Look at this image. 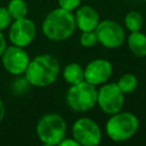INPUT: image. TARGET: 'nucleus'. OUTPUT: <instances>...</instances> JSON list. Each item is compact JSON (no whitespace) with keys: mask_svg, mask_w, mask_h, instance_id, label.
<instances>
[{"mask_svg":"<svg viewBox=\"0 0 146 146\" xmlns=\"http://www.w3.org/2000/svg\"><path fill=\"white\" fill-rule=\"evenodd\" d=\"M0 59L3 68L14 76L24 75L27 68V65L31 60L25 48L18 47L15 44L7 46Z\"/></svg>","mask_w":146,"mask_h":146,"instance_id":"nucleus-9","label":"nucleus"},{"mask_svg":"<svg viewBox=\"0 0 146 146\" xmlns=\"http://www.w3.org/2000/svg\"><path fill=\"white\" fill-rule=\"evenodd\" d=\"M65 100L67 106L74 112H88L97 105V88L86 80L71 84L67 89Z\"/></svg>","mask_w":146,"mask_h":146,"instance_id":"nucleus-5","label":"nucleus"},{"mask_svg":"<svg viewBox=\"0 0 146 146\" xmlns=\"http://www.w3.org/2000/svg\"><path fill=\"white\" fill-rule=\"evenodd\" d=\"M112 74L113 65L105 58L92 59L84 67V80L96 87L107 82Z\"/></svg>","mask_w":146,"mask_h":146,"instance_id":"nucleus-11","label":"nucleus"},{"mask_svg":"<svg viewBox=\"0 0 146 146\" xmlns=\"http://www.w3.org/2000/svg\"><path fill=\"white\" fill-rule=\"evenodd\" d=\"M145 17L138 10H130L124 16V26L129 32L140 31L144 24Z\"/></svg>","mask_w":146,"mask_h":146,"instance_id":"nucleus-15","label":"nucleus"},{"mask_svg":"<svg viewBox=\"0 0 146 146\" xmlns=\"http://www.w3.org/2000/svg\"><path fill=\"white\" fill-rule=\"evenodd\" d=\"M71 132L79 146H98L102 143V129L91 117L82 116L75 120L72 124Z\"/></svg>","mask_w":146,"mask_h":146,"instance_id":"nucleus-6","label":"nucleus"},{"mask_svg":"<svg viewBox=\"0 0 146 146\" xmlns=\"http://www.w3.org/2000/svg\"><path fill=\"white\" fill-rule=\"evenodd\" d=\"M7 40H6V38H5V35H3V32L2 31H0V57H1V55H2V52L5 51V49L7 48Z\"/></svg>","mask_w":146,"mask_h":146,"instance_id":"nucleus-23","label":"nucleus"},{"mask_svg":"<svg viewBox=\"0 0 146 146\" xmlns=\"http://www.w3.org/2000/svg\"><path fill=\"white\" fill-rule=\"evenodd\" d=\"M11 22H13V18H11L7 7L0 6V31L3 32L5 30H8Z\"/></svg>","mask_w":146,"mask_h":146,"instance_id":"nucleus-20","label":"nucleus"},{"mask_svg":"<svg viewBox=\"0 0 146 146\" xmlns=\"http://www.w3.org/2000/svg\"><path fill=\"white\" fill-rule=\"evenodd\" d=\"M7 9L14 19H19L23 17L27 16L29 13V7L25 0H9L7 5Z\"/></svg>","mask_w":146,"mask_h":146,"instance_id":"nucleus-16","label":"nucleus"},{"mask_svg":"<svg viewBox=\"0 0 146 146\" xmlns=\"http://www.w3.org/2000/svg\"><path fill=\"white\" fill-rule=\"evenodd\" d=\"M36 36V26L35 23L27 18L23 17L19 19H14L8 27V39L11 44L26 48L30 46Z\"/></svg>","mask_w":146,"mask_h":146,"instance_id":"nucleus-10","label":"nucleus"},{"mask_svg":"<svg viewBox=\"0 0 146 146\" xmlns=\"http://www.w3.org/2000/svg\"><path fill=\"white\" fill-rule=\"evenodd\" d=\"M62 75H63L64 81L68 83L70 86L76 84L84 80V68L79 63L72 62L64 66L62 71Z\"/></svg>","mask_w":146,"mask_h":146,"instance_id":"nucleus-14","label":"nucleus"},{"mask_svg":"<svg viewBox=\"0 0 146 146\" xmlns=\"http://www.w3.org/2000/svg\"><path fill=\"white\" fill-rule=\"evenodd\" d=\"M5 115H6V107H5V104H3L2 99L0 98V123L5 119Z\"/></svg>","mask_w":146,"mask_h":146,"instance_id":"nucleus-24","label":"nucleus"},{"mask_svg":"<svg viewBox=\"0 0 146 146\" xmlns=\"http://www.w3.org/2000/svg\"><path fill=\"white\" fill-rule=\"evenodd\" d=\"M116 84L119 86V88L122 90L124 95L132 94L138 87V79L132 73H124L119 78V80L116 81Z\"/></svg>","mask_w":146,"mask_h":146,"instance_id":"nucleus-17","label":"nucleus"},{"mask_svg":"<svg viewBox=\"0 0 146 146\" xmlns=\"http://www.w3.org/2000/svg\"><path fill=\"white\" fill-rule=\"evenodd\" d=\"M59 73L58 59L50 54H41L30 60L24 76L32 87L46 88L57 81Z\"/></svg>","mask_w":146,"mask_h":146,"instance_id":"nucleus-1","label":"nucleus"},{"mask_svg":"<svg viewBox=\"0 0 146 146\" xmlns=\"http://www.w3.org/2000/svg\"><path fill=\"white\" fill-rule=\"evenodd\" d=\"M98 43L95 31H84L80 35V44L84 48H94Z\"/></svg>","mask_w":146,"mask_h":146,"instance_id":"nucleus-19","label":"nucleus"},{"mask_svg":"<svg viewBox=\"0 0 146 146\" xmlns=\"http://www.w3.org/2000/svg\"><path fill=\"white\" fill-rule=\"evenodd\" d=\"M127 44L131 54L136 57L144 58L146 57V34L141 31L130 32L125 38Z\"/></svg>","mask_w":146,"mask_h":146,"instance_id":"nucleus-13","label":"nucleus"},{"mask_svg":"<svg viewBox=\"0 0 146 146\" xmlns=\"http://www.w3.org/2000/svg\"><path fill=\"white\" fill-rule=\"evenodd\" d=\"M74 19L76 24V29H79L81 32L84 31H95L97 25L100 22L98 11L89 5L79 6L74 11Z\"/></svg>","mask_w":146,"mask_h":146,"instance_id":"nucleus-12","label":"nucleus"},{"mask_svg":"<svg viewBox=\"0 0 146 146\" xmlns=\"http://www.w3.org/2000/svg\"><path fill=\"white\" fill-rule=\"evenodd\" d=\"M98 43L107 49H117L125 42V31L123 26L113 19L100 21L95 29Z\"/></svg>","mask_w":146,"mask_h":146,"instance_id":"nucleus-8","label":"nucleus"},{"mask_svg":"<svg viewBox=\"0 0 146 146\" xmlns=\"http://www.w3.org/2000/svg\"><path fill=\"white\" fill-rule=\"evenodd\" d=\"M141 1H145V2H146V0H141Z\"/></svg>","mask_w":146,"mask_h":146,"instance_id":"nucleus-26","label":"nucleus"},{"mask_svg":"<svg viewBox=\"0 0 146 146\" xmlns=\"http://www.w3.org/2000/svg\"><path fill=\"white\" fill-rule=\"evenodd\" d=\"M35 132L43 145L56 146L64 137H66L67 124L62 115L57 113H47L38 120Z\"/></svg>","mask_w":146,"mask_h":146,"instance_id":"nucleus-4","label":"nucleus"},{"mask_svg":"<svg viewBox=\"0 0 146 146\" xmlns=\"http://www.w3.org/2000/svg\"><path fill=\"white\" fill-rule=\"evenodd\" d=\"M97 105L103 113L111 115L120 112L124 105V94L116 82H105L97 89Z\"/></svg>","mask_w":146,"mask_h":146,"instance_id":"nucleus-7","label":"nucleus"},{"mask_svg":"<svg viewBox=\"0 0 146 146\" xmlns=\"http://www.w3.org/2000/svg\"><path fill=\"white\" fill-rule=\"evenodd\" d=\"M41 30L43 35L54 42L70 39L76 30L73 11L65 10L60 7L52 9L44 17Z\"/></svg>","mask_w":146,"mask_h":146,"instance_id":"nucleus-2","label":"nucleus"},{"mask_svg":"<svg viewBox=\"0 0 146 146\" xmlns=\"http://www.w3.org/2000/svg\"><path fill=\"white\" fill-rule=\"evenodd\" d=\"M30 87H31V84L29 83V81L26 80V78L23 76V75H17L16 79L11 83V90L16 95H23V94H25L29 90Z\"/></svg>","mask_w":146,"mask_h":146,"instance_id":"nucleus-18","label":"nucleus"},{"mask_svg":"<svg viewBox=\"0 0 146 146\" xmlns=\"http://www.w3.org/2000/svg\"><path fill=\"white\" fill-rule=\"evenodd\" d=\"M139 119L131 112L120 111L111 114L105 124L107 137L116 143H122L131 139L139 129Z\"/></svg>","mask_w":146,"mask_h":146,"instance_id":"nucleus-3","label":"nucleus"},{"mask_svg":"<svg viewBox=\"0 0 146 146\" xmlns=\"http://www.w3.org/2000/svg\"><path fill=\"white\" fill-rule=\"evenodd\" d=\"M145 19H146V13H145Z\"/></svg>","mask_w":146,"mask_h":146,"instance_id":"nucleus-25","label":"nucleus"},{"mask_svg":"<svg viewBox=\"0 0 146 146\" xmlns=\"http://www.w3.org/2000/svg\"><path fill=\"white\" fill-rule=\"evenodd\" d=\"M80 5L81 0H58V6L68 11H74Z\"/></svg>","mask_w":146,"mask_h":146,"instance_id":"nucleus-21","label":"nucleus"},{"mask_svg":"<svg viewBox=\"0 0 146 146\" xmlns=\"http://www.w3.org/2000/svg\"><path fill=\"white\" fill-rule=\"evenodd\" d=\"M58 146H79V144H78V141H76L73 137H70V138L64 137V138L59 141Z\"/></svg>","mask_w":146,"mask_h":146,"instance_id":"nucleus-22","label":"nucleus"}]
</instances>
